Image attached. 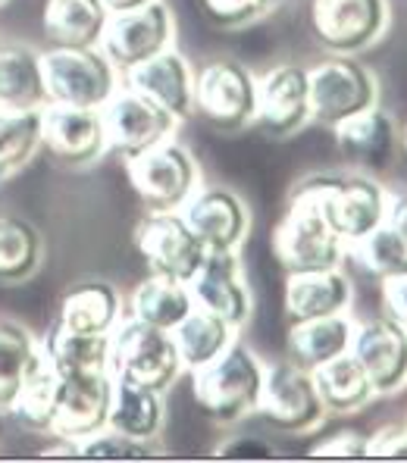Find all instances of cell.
<instances>
[{
	"label": "cell",
	"mask_w": 407,
	"mask_h": 463,
	"mask_svg": "<svg viewBox=\"0 0 407 463\" xmlns=\"http://www.w3.org/2000/svg\"><path fill=\"white\" fill-rule=\"evenodd\" d=\"M314 383H317V392H320L326 413H336V417H348V413L364 411V407L376 398L373 383L366 379L364 366L351 357V351L329 360V364L317 366Z\"/></svg>",
	"instance_id": "484cf974"
},
{
	"label": "cell",
	"mask_w": 407,
	"mask_h": 463,
	"mask_svg": "<svg viewBox=\"0 0 407 463\" xmlns=\"http://www.w3.org/2000/svg\"><path fill=\"white\" fill-rule=\"evenodd\" d=\"M0 4H4V0H0Z\"/></svg>",
	"instance_id": "bcb514c9"
},
{
	"label": "cell",
	"mask_w": 407,
	"mask_h": 463,
	"mask_svg": "<svg viewBox=\"0 0 407 463\" xmlns=\"http://www.w3.org/2000/svg\"><path fill=\"white\" fill-rule=\"evenodd\" d=\"M345 257H355V263L366 276H373L376 282L385 279L407 276V244L395 235L389 226H376L370 235L357 238L345 248Z\"/></svg>",
	"instance_id": "d6a6232c"
},
{
	"label": "cell",
	"mask_w": 407,
	"mask_h": 463,
	"mask_svg": "<svg viewBox=\"0 0 407 463\" xmlns=\"http://www.w3.org/2000/svg\"><path fill=\"white\" fill-rule=\"evenodd\" d=\"M385 226H389L407 244V192L389 194V207H385Z\"/></svg>",
	"instance_id": "b9f144b4"
},
{
	"label": "cell",
	"mask_w": 407,
	"mask_h": 463,
	"mask_svg": "<svg viewBox=\"0 0 407 463\" xmlns=\"http://www.w3.org/2000/svg\"><path fill=\"white\" fill-rule=\"evenodd\" d=\"M113 404V376L110 370L76 373L60 376L57 407H53L51 432L63 441H85L104 432Z\"/></svg>",
	"instance_id": "4fadbf2b"
},
{
	"label": "cell",
	"mask_w": 407,
	"mask_h": 463,
	"mask_svg": "<svg viewBox=\"0 0 407 463\" xmlns=\"http://www.w3.org/2000/svg\"><path fill=\"white\" fill-rule=\"evenodd\" d=\"M366 458H407V423L383 426L366 435Z\"/></svg>",
	"instance_id": "ab89813d"
},
{
	"label": "cell",
	"mask_w": 407,
	"mask_h": 463,
	"mask_svg": "<svg viewBox=\"0 0 407 463\" xmlns=\"http://www.w3.org/2000/svg\"><path fill=\"white\" fill-rule=\"evenodd\" d=\"M135 248L151 272L179 282H188L207 254L204 241L182 220V213H147L135 226Z\"/></svg>",
	"instance_id": "9a60e30c"
},
{
	"label": "cell",
	"mask_w": 407,
	"mask_h": 463,
	"mask_svg": "<svg viewBox=\"0 0 407 463\" xmlns=\"http://www.w3.org/2000/svg\"><path fill=\"white\" fill-rule=\"evenodd\" d=\"M41 263V235L19 216L0 213V282H23Z\"/></svg>",
	"instance_id": "836d02e7"
},
{
	"label": "cell",
	"mask_w": 407,
	"mask_h": 463,
	"mask_svg": "<svg viewBox=\"0 0 407 463\" xmlns=\"http://www.w3.org/2000/svg\"><path fill=\"white\" fill-rule=\"evenodd\" d=\"M279 4L282 0H201L204 16L216 29H244L251 23H260Z\"/></svg>",
	"instance_id": "8d00e7d4"
},
{
	"label": "cell",
	"mask_w": 407,
	"mask_h": 463,
	"mask_svg": "<svg viewBox=\"0 0 407 463\" xmlns=\"http://www.w3.org/2000/svg\"><path fill=\"white\" fill-rule=\"evenodd\" d=\"M38 57L47 104L100 110L117 91V70L98 47H53Z\"/></svg>",
	"instance_id": "8992f818"
},
{
	"label": "cell",
	"mask_w": 407,
	"mask_h": 463,
	"mask_svg": "<svg viewBox=\"0 0 407 463\" xmlns=\"http://www.w3.org/2000/svg\"><path fill=\"white\" fill-rule=\"evenodd\" d=\"M351 301H355V288H351V279L345 276L342 267L285 276L282 310L289 317V323L348 313Z\"/></svg>",
	"instance_id": "7402d4cb"
},
{
	"label": "cell",
	"mask_w": 407,
	"mask_h": 463,
	"mask_svg": "<svg viewBox=\"0 0 407 463\" xmlns=\"http://www.w3.org/2000/svg\"><path fill=\"white\" fill-rule=\"evenodd\" d=\"M57 388H60V373L51 366V360L41 351L38 364L29 370V376L23 379L19 392L13 394V401L6 404L10 417L16 423L38 429V432H51L53 407H57Z\"/></svg>",
	"instance_id": "1f68e13d"
},
{
	"label": "cell",
	"mask_w": 407,
	"mask_h": 463,
	"mask_svg": "<svg viewBox=\"0 0 407 463\" xmlns=\"http://www.w3.org/2000/svg\"><path fill=\"white\" fill-rule=\"evenodd\" d=\"M254 417H260L263 423L279 429V432H314L326 420V407L320 392H317L314 373L295 366L289 357L263 366V385Z\"/></svg>",
	"instance_id": "9c48e42d"
},
{
	"label": "cell",
	"mask_w": 407,
	"mask_h": 463,
	"mask_svg": "<svg viewBox=\"0 0 407 463\" xmlns=\"http://www.w3.org/2000/svg\"><path fill=\"white\" fill-rule=\"evenodd\" d=\"M126 76H128L126 81L128 88H135V91H141L145 98H151L154 104L169 110L179 122L194 116V72L179 51L166 47L157 57L145 60L141 66L128 70Z\"/></svg>",
	"instance_id": "ffe728a7"
},
{
	"label": "cell",
	"mask_w": 407,
	"mask_h": 463,
	"mask_svg": "<svg viewBox=\"0 0 407 463\" xmlns=\"http://www.w3.org/2000/svg\"><path fill=\"white\" fill-rule=\"evenodd\" d=\"M310 458H366V435L361 432H332L310 448Z\"/></svg>",
	"instance_id": "f35d334b"
},
{
	"label": "cell",
	"mask_w": 407,
	"mask_h": 463,
	"mask_svg": "<svg viewBox=\"0 0 407 463\" xmlns=\"http://www.w3.org/2000/svg\"><path fill=\"white\" fill-rule=\"evenodd\" d=\"M107 13H126V10H138V6L151 4V0H100Z\"/></svg>",
	"instance_id": "7bdbcfd3"
},
{
	"label": "cell",
	"mask_w": 407,
	"mask_h": 463,
	"mask_svg": "<svg viewBox=\"0 0 407 463\" xmlns=\"http://www.w3.org/2000/svg\"><path fill=\"white\" fill-rule=\"evenodd\" d=\"M76 454L79 458H151V448L147 441H135L113 429H104V432L79 441Z\"/></svg>",
	"instance_id": "74e56055"
},
{
	"label": "cell",
	"mask_w": 407,
	"mask_h": 463,
	"mask_svg": "<svg viewBox=\"0 0 407 463\" xmlns=\"http://www.w3.org/2000/svg\"><path fill=\"white\" fill-rule=\"evenodd\" d=\"M351 357L364 366L376 398H392L407 388V335L389 317L355 323Z\"/></svg>",
	"instance_id": "e0dca14e"
},
{
	"label": "cell",
	"mask_w": 407,
	"mask_h": 463,
	"mask_svg": "<svg viewBox=\"0 0 407 463\" xmlns=\"http://www.w3.org/2000/svg\"><path fill=\"white\" fill-rule=\"evenodd\" d=\"M173 13L163 0L138 6V10L110 13L100 35V53L113 63L117 72H128L145 60L157 57L166 47H173Z\"/></svg>",
	"instance_id": "8fae6325"
},
{
	"label": "cell",
	"mask_w": 407,
	"mask_h": 463,
	"mask_svg": "<svg viewBox=\"0 0 407 463\" xmlns=\"http://www.w3.org/2000/svg\"><path fill=\"white\" fill-rule=\"evenodd\" d=\"M41 147V110H0V182Z\"/></svg>",
	"instance_id": "e575fe53"
},
{
	"label": "cell",
	"mask_w": 407,
	"mask_h": 463,
	"mask_svg": "<svg viewBox=\"0 0 407 463\" xmlns=\"http://www.w3.org/2000/svg\"><path fill=\"white\" fill-rule=\"evenodd\" d=\"M44 104L38 53L29 47H0V110H41Z\"/></svg>",
	"instance_id": "4316f807"
},
{
	"label": "cell",
	"mask_w": 407,
	"mask_h": 463,
	"mask_svg": "<svg viewBox=\"0 0 407 463\" xmlns=\"http://www.w3.org/2000/svg\"><path fill=\"white\" fill-rule=\"evenodd\" d=\"M107 370L119 383L141 385L163 394L182 376V360L179 351H175L173 332L141 323L135 317L119 319L110 332V364H107Z\"/></svg>",
	"instance_id": "3957f363"
},
{
	"label": "cell",
	"mask_w": 407,
	"mask_h": 463,
	"mask_svg": "<svg viewBox=\"0 0 407 463\" xmlns=\"http://www.w3.org/2000/svg\"><path fill=\"white\" fill-rule=\"evenodd\" d=\"M41 147L60 163V166H91L107 154V132L100 110L66 104L41 107Z\"/></svg>",
	"instance_id": "2e32d148"
},
{
	"label": "cell",
	"mask_w": 407,
	"mask_h": 463,
	"mask_svg": "<svg viewBox=\"0 0 407 463\" xmlns=\"http://www.w3.org/2000/svg\"><path fill=\"white\" fill-rule=\"evenodd\" d=\"M119 291L110 282H79L60 301L57 323L70 332L81 335H110L113 326L119 323Z\"/></svg>",
	"instance_id": "cb8c5ba5"
},
{
	"label": "cell",
	"mask_w": 407,
	"mask_h": 463,
	"mask_svg": "<svg viewBox=\"0 0 407 463\" xmlns=\"http://www.w3.org/2000/svg\"><path fill=\"white\" fill-rule=\"evenodd\" d=\"M320 194V210L326 222L348 248L351 241L370 235L376 226L385 222L389 192L383 182H376L366 173H342V175H310Z\"/></svg>",
	"instance_id": "52a82bcc"
},
{
	"label": "cell",
	"mask_w": 407,
	"mask_h": 463,
	"mask_svg": "<svg viewBox=\"0 0 407 463\" xmlns=\"http://www.w3.org/2000/svg\"><path fill=\"white\" fill-rule=\"evenodd\" d=\"M270 248H273V260L279 263L285 276L342 267L345 241L326 222L320 210V194H317V185L310 182V175L291 188L289 210L276 222Z\"/></svg>",
	"instance_id": "6da1fadb"
},
{
	"label": "cell",
	"mask_w": 407,
	"mask_h": 463,
	"mask_svg": "<svg viewBox=\"0 0 407 463\" xmlns=\"http://www.w3.org/2000/svg\"><path fill=\"white\" fill-rule=\"evenodd\" d=\"M263 385V360L248 345L232 342L216 360L192 370V398L216 426H235L254 417Z\"/></svg>",
	"instance_id": "7a4b0ae2"
},
{
	"label": "cell",
	"mask_w": 407,
	"mask_h": 463,
	"mask_svg": "<svg viewBox=\"0 0 407 463\" xmlns=\"http://www.w3.org/2000/svg\"><path fill=\"white\" fill-rule=\"evenodd\" d=\"M44 357L60 376H76V373L107 370L110 364V335H81L53 323L51 335L44 342Z\"/></svg>",
	"instance_id": "4dcf8cb0"
},
{
	"label": "cell",
	"mask_w": 407,
	"mask_h": 463,
	"mask_svg": "<svg viewBox=\"0 0 407 463\" xmlns=\"http://www.w3.org/2000/svg\"><path fill=\"white\" fill-rule=\"evenodd\" d=\"M257 79L239 60H210L194 76V116L216 132H241L254 126Z\"/></svg>",
	"instance_id": "ba28073f"
},
{
	"label": "cell",
	"mask_w": 407,
	"mask_h": 463,
	"mask_svg": "<svg viewBox=\"0 0 407 463\" xmlns=\"http://www.w3.org/2000/svg\"><path fill=\"white\" fill-rule=\"evenodd\" d=\"M185 285L194 298V307L216 313L232 329L248 326L251 313H254V298H251L248 279H244L239 250H207L201 267Z\"/></svg>",
	"instance_id": "5bb4252c"
},
{
	"label": "cell",
	"mask_w": 407,
	"mask_h": 463,
	"mask_svg": "<svg viewBox=\"0 0 407 463\" xmlns=\"http://www.w3.org/2000/svg\"><path fill=\"white\" fill-rule=\"evenodd\" d=\"M308 122H310L308 66L279 63L263 79H257L254 126H260L270 138H291Z\"/></svg>",
	"instance_id": "ac0fdd59"
},
{
	"label": "cell",
	"mask_w": 407,
	"mask_h": 463,
	"mask_svg": "<svg viewBox=\"0 0 407 463\" xmlns=\"http://www.w3.org/2000/svg\"><path fill=\"white\" fill-rule=\"evenodd\" d=\"M398 145H402V147H404V151H407V122H404L402 135H398Z\"/></svg>",
	"instance_id": "f6af8a7d"
},
{
	"label": "cell",
	"mask_w": 407,
	"mask_h": 463,
	"mask_svg": "<svg viewBox=\"0 0 407 463\" xmlns=\"http://www.w3.org/2000/svg\"><path fill=\"white\" fill-rule=\"evenodd\" d=\"M41 347L23 326L0 323V404H10L23 379L38 364Z\"/></svg>",
	"instance_id": "d590c367"
},
{
	"label": "cell",
	"mask_w": 407,
	"mask_h": 463,
	"mask_svg": "<svg viewBox=\"0 0 407 463\" xmlns=\"http://www.w3.org/2000/svg\"><path fill=\"white\" fill-rule=\"evenodd\" d=\"M192 310H194V298L188 291V285L179 282V279L151 272L132 291V317L141 319V323L157 326V329L173 332Z\"/></svg>",
	"instance_id": "f1b7e54d"
},
{
	"label": "cell",
	"mask_w": 407,
	"mask_h": 463,
	"mask_svg": "<svg viewBox=\"0 0 407 463\" xmlns=\"http://www.w3.org/2000/svg\"><path fill=\"white\" fill-rule=\"evenodd\" d=\"M379 288H383V317H389L407 335V276L385 279Z\"/></svg>",
	"instance_id": "60d3db41"
},
{
	"label": "cell",
	"mask_w": 407,
	"mask_h": 463,
	"mask_svg": "<svg viewBox=\"0 0 407 463\" xmlns=\"http://www.w3.org/2000/svg\"><path fill=\"white\" fill-rule=\"evenodd\" d=\"M100 119H104L107 147L119 151L122 156L141 154L147 147L160 145V141L173 138L175 126H179L173 113L163 110L160 104H154L151 98H145L128 85H117V91L100 107Z\"/></svg>",
	"instance_id": "7c38bea8"
},
{
	"label": "cell",
	"mask_w": 407,
	"mask_h": 463,
	"mask_svg": "<svg viewBox=\"0 0 407 463\" xmlns=\"http://www.w3.org/2000/svg\"><path fill=\"white\" fill-rule=\"evenodd\" d=\"M122 160L128 185L147 213H179L182 203L201 188L198 163L173 138Z\"/></svg>",
	"instance_id": "277c9868"
},
{
	"label": "cell",
	"mask_w": 407,
	"mask_h": 463,
	"mask_svg": "<svg viewBox=\"0 0 407 463\" xmlns=\"http://www.w3.org/2000/svg\"><path fill=\"white\" fill-rule=\"evenodd\" d=\"M182 220L207 250H239L251 232V210L232 188L207 185L198 188L182 203Z\"/></svg>",
	"instance_id": "d6986e66"
},
{
	"label": "cell",
	"mask_w": 407,
	"mask_h": 463,
	"mask_svg": "<svg viewBox=\"0 0 407 463\" xmlns=\"http://www.w3.org/2000/svg\"><path fill=\"white\" fill-rule=\"evenodd\" d=\"M389 0H308V25L329 53H361L389 32Z\"/></svg>",
	"instance_id": "30bf717a"
},
{
	"label": "cell",
	"mask_w": 407,
	"mask_h": 463,
	"mask_svg": "<svg viewBox=\"0 0 407 463\" xmlns=\"http://www.w3.org/2000/svg\"><path fill=\"white\" fill-rule=\"evenodd\" d=\"M332 135H336V145L345 154V160L361 169H385L395 160L398 126L379 104L336 122Z\"/></svg>",
	"instance_id": "44dd1931"
},
{
	"label": "cell",
	"mask_w": 407,
	"mask_h": 463,
	"mask_svg": "<svg viewBox=\"0 0 407 463\" xmlns=\"http://www.w3.org/2000/svg\"><path fill=\"white\" fill-rule=\"evenodd\" d=\"M355 323L357 319H351L348 313L289 323V332H285V357L295 366H301V370L314 373L317 366L329 364V360L351 351Z\"/></svg>",
	"instance_id": "603a6c76"
},
{
	"label": "cell",
	"mask_w": 407,
	"mask_h": 463,
	"mask_svg": "<svg viewBox=\"0 0 407 463\" xmlns=\"http://www.w3.org/2000/svg\"><path fill=\"white\" fill-rule=\"evenodd\" d=\"M107 429H113V432L135 441H154L163 429L160 392L113 379V404H110Z\"/></svg>",
	"instance_id": "83f0119b"
},
{
	"label": "cell",
	"mask_w": 407,
	"mask_h": 463,
	"mask_svg": "<svg viewBox=\"0 0 407 463\" xmlns=\"http://www.w3.org/2000/svg\"><path fill=\"white\" fill-rule=\"evenodd\" d=\"M107 16L100 0H47L41 25L53 47H98Z\"/></svg>",
	"instance_id": "d4e9b609"
},
{
	"label": "cell",
	"mask_w": 407,
	"mask_h": 463,
	"mask_svg": "<svg viewBox=\"0 0 407 463\" xmlns=\"http://www.w3.org/2000/svg\"><path fill=\"white\" fill-rule=\"evenodd\" d=\"M6 417H10V411H6L4 404H0V439H4V429H6Z\"/></svg>",
	"instance_id": "ee69618b"
},
{
	"label": "cell",
	"mask_w": 407,
	"mask_h": 463,
	"mask_svg": "<svg viewBox=\"0 0 407 463\" xmlns=\"http://www.w3.org/2000/svg\"><path fill=\"white\" fill-rule=\"evenodd\" d=\"M310 119L323 126L357 116L379 104V81L355 53H332L308 70Z\"/></svg>",
	"instance_id": "5b68a950"
},
{
	"label": "cell",
	"mask_w": 407,
	"mask_h": 463,
	"mask_svg": "<svg viewBox=\"0 0 407 463\" xmlns=\"http://www.w3.org/2000/svg\"><path fill=\"white\" fill-rule=\"evenodd\" d=\"M235 332L239 329H232V326L216 317V313L194 307L173 329V342H175V351H179L182 370L192 373V370H198V366L210 364V360H216L235 342Z\"/></svg>",
	"instance_id": "f546056e"
}]
</instances>
